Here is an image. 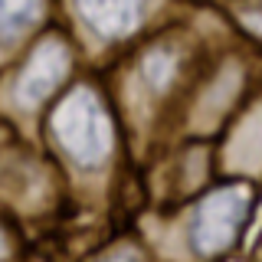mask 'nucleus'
<instances>
[{
	"mask_svg": "<svg viewBox=\"0 0 262 262\" xmlns=\"http://www.w3.org/2000/svg\"><path fill=\"white\" fill-rule=\"evenodd\" d=\"M56 138L66 144V151L76 161L92 164L102 158V151L108 147V128L98 112V102L89 92H76L69 102L56 112Z\"/></svg>",
	"mask_w": 262,
	"mask_h": 262,
	"instance_id": "f257e3e1",
	"label": "nucleus"
},
{
	"mask_svg": "<svg viewBox=\"0 0 262 262\" xmlns=\"http://www.w3.org/2000/svg\"><path fill=\"white\" fill-rule=\"evenodd\" d=\"M246 216V193L243 190H220L203 203L193 226V239L203 252H216L239 233V223Z\"/></svg>",
	"mask_w": 262,
	"mask_h": 262,
	"instance_id": "f03ea898",
	"label": "nucleus"
},
{
	"mask_svg": "<svg viewBox=\"0 0 262 262\" xmlns=\"http://www.w3.org/2000/svg\"><path fill=\"white\" fill-rule=\"evenodd\" d=\"M62 72H66V53L53 43L43 46L33 56V62L27 66V72H23V79H20V98L23 102H39V98L62 79Z\"/></svg>",
	"mask_w": 262,
	"mask_h": 262,
	"instance_id": "7ed1b4c3",
	"label": "nucleus"
},
{
	"mask_svg": "<svg viewBox=\"0 0 262 262\" xmlns=\"http://www.w3.org/2000/svg\"><path fill=\"white\" fill-rule=\"evenodd\" d=\"M79 7L102 33H125L141 13V0H79Z\"/></svg>",
	"mask_w": 262,
	"mask_h": 262,
	"instance_id": "20e7f679",
	"label": "nucleus"
},
{
	"mask_svg": "<svg viewBox=\"0 0 262 262\" xmlns=\"http://www.w3.org/2000/svg\"><path fill=\"white\" fill-rule=\"evenodd\" d=\"M39 10V0H0V36H16L30 27Z\"/></svg>",
	"mask_w": 262,
	"mask_h": 262,
	"instance_id": "39448f33",
	"label": "nucleus"
},
{
	"mask_svg": "<svg viewBox=\"0 0 262 262\" xmlns=\"http://www.w3.org/2000/svg\"><path fill=\"white\" fill-rule=\"evenodd\" d=\"M0 252H4V239H0Z\"/></svg>",
	"mask_w": 262,
	"mask_h": 262,
	"instance_id": "423d86ee",
	"label": "nucleus"
}]
</instances>
